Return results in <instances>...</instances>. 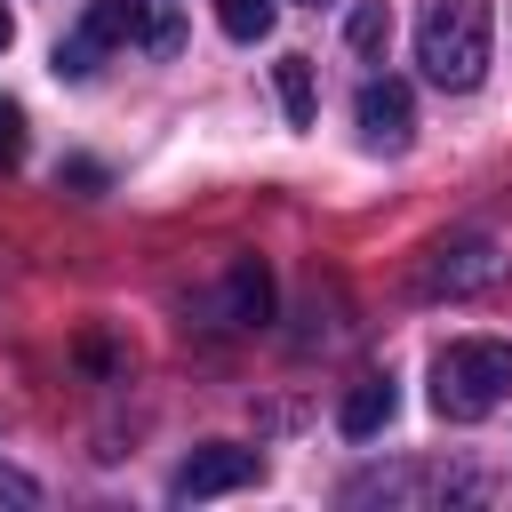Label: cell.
Masks as SVG:
<instances>
[{"label":"cell","mask_w":512,"mask_h":512,"mask_svg":"<svg viewBox=\"0 0 512 512\" xmlns=\"http://www.w3.org/2000/svg\"><path fill=\"white\" fill-rule=\"evenodd\" d=\"M16 160H24V104L0 96V168H16Z\"/></svg>","instance_id":"obj_12"},{"label":"cell","mask_w":512,"mask_h":512,"mask_svg":"<svg viewBox=\"0 0 512 512\" xmlns=\"http://www.w3.org/2000/svg\"><path fill=\"white\" fill-rule=\"evenodd\" d=\"M224 304H232L240 328L272 320V272H264V256H232V272H224Z\"/></svg>","instance_id":"obj_7"},{"label":"cell","mask_w":512,"mask_h":512,"mask_svg":"<svg viewBox=\"0 0 512 512\" xmlns=\"http://www.w3.org/2000/svg\"><path fill=\"white\" fill-rule=\"evenodd\" d=\"M272 16H280V0H216L224 40H264V32H272Z\"/></svg>","instance_id":"obj_9"},{"label":"cell","mask_w":512,"mask_h":512,"mask_svg":"<svg viewBox=\"0 0 512 512\" xmlns=\"http://www.w3.org/2000/svg\"><path fill=\"white\" fill-rule=\"evenodd\" d=\"M264 464H256V448H232V440H208V448H192L184 464H176V480H168V496L176 504H200V496H232V488H248Z\"/></svg>","instance_id":"obj_3"},{"label":"cell","mask_w":512,"mask_h":512,"mask_svg":"<svg viewBox=\"0 0 512 512\" xmlns=\"http://www.w3.org/2000/svg\"><path fill=\"white\" fill-rule=\"evenodd\" d=\"M272 88H280V112H288V128H312V112H320L312 64H304V56H280V64H272Z\"/></svg>","instance_id":"obj_8"},{"label":"cell","mask_w":512,"mask_h":512,"mask_svg":"<svg viewBox=\"0 0 512 512\" xmlns=\"http://www.w3.org/2000/svg\"><path fill=\"white\" fill-rule=\"evenodd\" d=\"M352 120H360V136H368L376 152H400V144L416 136V104H408L400 80H368L360 104H352Z\"/></svg>","instance_id":"obj_5"},{"label":"cell","mask_w":512,"mask_h":512,"mask_svg":"<svg viewBox=\"0 0 512 512\" xmlns=\"http://www.w3.org/2000/svg\"><path fill=\"white\" fill-rule=\"evenodd\" d=\"M88 72H96V40H88V32L56 40V80H88Z\"/></svg>","instance_id":"obj_11"},{"label":"cell","mask_w":512,"mask_h":512,"mask_svg":"<svg viewBox=\"0 0 512 512\" xmlns=\"http://www.w3.org/2000/svg\"><path fill=\"white\" fill-rule=\"evenodd\" d=\"M504 272V256L488 248V240H440L424 264H416V288L424 296H472V288H488Z\"/></svg>","instance_id":"obj_4"},{"label":"cell","mask_w":512,"mask_h":512,"mask_svg":"<svg viewBox=\"0 0 512 512\" xmlns=\"http://www.w3.org/2000/svg\"><path fill=\"white\" fill-rule=\"evenodd\" d=\"M392 408H400V392H392V376H360V384L344 392V408H336V424H344V440H376V432L392 424Z\"/></svg>","instance_id":"obj_6"},{"label":"cell","mask_w":512,"mask_h":512,"mask_svg":"<svg viewBox=\"0 0 512 512\" xmlns=\"http://www.w3.org/2000/svg\"><path fill=\"white\" fill-rule=\"evenodd\" d=\"M312 8H320V0H312Z\"/></svg>","instance_id":"obj_14"},{"label":"cell","mask_w":512,"mask_h":512,"mask_svg":"<svg viewBox=\"0 0 512 512\" xmlns=\"http://www.w3.org/2000/svg\"><path fill=\"white\" fill-rule=\"evenodd\" d=\"M8 40H16V16H8V8H0V48H8Z\"/></svg>","instance_id":"obj_13"},{"label":"cell","mask_w":512,"mask_h":512,"mask_svg":"<svg viewBox=\"0 0 512 512\" xmlns=\"http://www.w3.org/2000/svg\"><path fill=\"white\" fill-rule=\"evenodd\" d=\"M344 40H352L360 56H384V48H392V8H384V0H360L352 24H344Z\"/></svg>","instance_id":"obj_10"},{"label":"cell","mask_w":512,"mask_h":512,"mask_svg":"<svg viewBox=\"0 0 512 512\" xmlns=\"http://www.w3.org/2000/svg\"><path fill=\"white\" fill-rule=\"evenodd\" d=\"M488 0H432L416 24V64L432 72V88H480L488 72Z\"/></svg>","instance_id":"obj_2"},{"label":"cell","mask_w":512,"mask_h":512,"mask_svg":"<svg viewBox=\"0 0 512 512\" xmlns=\"http://www.w3.org/2000/svg\"><path fill=\"white\" fill-rule=\"evenodd\" d=\"M512 392V344L504 336H456L432 360V408L448 424H480L488 408H504Z\"/></svg>","instance_id":"obj_1"}]
</instances>
